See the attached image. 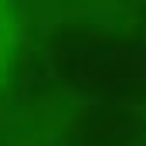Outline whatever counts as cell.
Listing matches in <instances>:
<instances>
[{
    "label": "cell",
    "mask_w": 146,
    "mask_h": 146,
    "mask_svg": "<svg viewBox=\"0 0 146 146\" xmlns=\"http://www.w3.org/2000/svg\"><path fill=\"white\" fill-rule=\"evenodd\" d=\"M17 44H21V17L14 10V0H0V85L14 68Z\"/></svg>",
    "instance_id": "6da1fadb"
}]
</instances>
